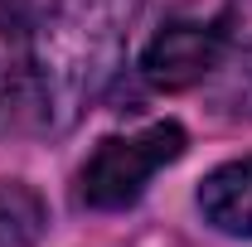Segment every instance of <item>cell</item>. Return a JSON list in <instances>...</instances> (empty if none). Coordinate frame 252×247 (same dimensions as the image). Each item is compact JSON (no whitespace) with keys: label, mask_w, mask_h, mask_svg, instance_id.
Instances as JSON below:
<instances>
[{"label":"cell","mask_w":252,"mask_h":247,"mask_svg":"<svg viewBox=\"0 0 252 247\" xmlns=\"http://www.w3.org/2000/svg\"><path fill=\"white\" fill-rule=\"evenodd\" d=\"M146 0H54L34 39V93L44 136H63L122 73L131 30Z\"/></svg>","instance_id":"cell-1"},{"label":"cell","mask_w":252,"mask_h":247,"mask_svg":"<svg viewBox=\"0 0 252 247\" xmlns=\"http://www.w3.org/2000/svg\"><path fill=\"white\" fill-rule=\"evenodd\" d=\"M185 146H189V136L180 122H156L136 136H107L78 175L83 204L88 209H131L146 194V185L156 180V170L180 160Z\"/></svg>","instance_id":"cell-2"},{"label":"cell","mask_w":252,"mask_h":247,"mask_svg":"<svg viewBox=\"0 0 252 247\" xmlns=\"http://www.w3.org/2000/svg\"><path fill=\"white\" fill-rule=\"evenodd\" d=\"M223 44H228L223 20H209V25L204 20H175L146 44L141 73L160 93H185L194 83L214 78V68L223 63Z\"/></svg>","instance_id":"cell-3"},{"label":"cell","mask_w":252,"mask_h":247,"mask_svg":"<svg viewBox=\"0 0 252 247\" xmlns=\"http://www.w3.org/2000/svg\"><path fill=\"white\" fill-rule=\"evenodd\" d=\"M199 214L228 238H252V155L228 160L204 175L199 185Z\"/></svg>","instance_id":"cell-4"},{"label":"cell","mask_w":252,"mask_h":247,"mask_svg":"<svg viewBox=\"0 0 252 247\" xmlns=\"http://www.w3.org/2000/svg\"><path fill=\"white\" fill-rule=\"evenodd\" d=\"M49 233V209L30 185L5 180L0 185V247H34Z\"/></svg>","instance_id":"cell-5"},{"label":"cell","mask_w":252,"mask_h":247,"mask_svg":"<svg viewBox=\"0 0 252 247\" xmlns=\"http://www.w3.org/2000/svg\"><path fill=\"white\" fill-rule=\"evenodd\" d=\"M219 78H214V112L219 117H252V44H243L238 54L228 63H219L214 68Z\"/></svg>","instance_id":"cell-6"}]
</instances>
